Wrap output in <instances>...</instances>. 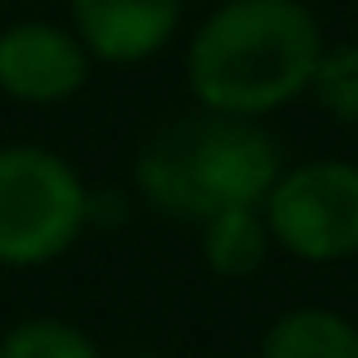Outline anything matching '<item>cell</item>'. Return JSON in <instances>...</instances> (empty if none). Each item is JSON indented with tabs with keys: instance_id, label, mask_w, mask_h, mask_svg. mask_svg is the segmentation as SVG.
I'll list each match as a JSON object with an SVG mask.
<instances>
[{
	"instance_id": "cell-2",
	"label": "cell",
	"mask_w": 358,
	"mask_h": 358,
	"mask_svg": "<svg viewBox=\"0 0 358 358\" xmlns=\"http://www.w3.org/2000/svg\"><path fill=\"white\" fill-rule=\"evenodd\" d=\"M280 172L285 157L260 118H226L206 108L157 128L133 162L138 196L192 226L226 206H260Z\"/></svg>"
},
{
	"instance_id": "cell-3",
	"label": "cell",
	"mask_w": 358,
	"mask_h": 358,
	"mask_svg": "<svg viewBox=\"0 0 358 358\" xmlns=\"http://www.w3.org/2000/svg\"><path fill=\"white\" fill-rule=\"evenodd\" d=\"M94 221V192L79 167L40 143L0 148V265L35 270L79 245Z\"/></svg>"
},
{
	"instance_id": "cell-10",
	"label": "cell",
	"mask_w": 358,
	"mask_h": 358,
	"mask_svg": "<svg viewBox=\"0 0 358 358\" xmlns=\"http://www.w3.org/2000/svg\"><path fill=\"white\" fill-rule=\"evenodd\" d=\"M309 99L338 128H358V40L324 45V55L314 64V79H309Z\"/></svg>"
},
{
	"instance_id": "cell-6",
	"label": "cell",
	"mask_w": 358,
	"mask_h": 358,
	"mask_svg": "<svg viewBox=\"0 0 358 358\" xmlns=\"http://www.w3.org/2000/svg\"><path fill=\"white\" fill-rule=\"evenodd\" d=\"M187 0H69V30L94 64H143L162 55Z\"/></svg>"
},
{
	"instance_id": "cell-8",
	"label": "cell",
	"mask_w": 358,
	"mask_h": 358,
	"mask_svg": "<svg viewBox=\"0 0 358 358\" xmlns=\"http://www.w3.org/2000/svg\"><path fill=\"white\" fill-rule=\"evenodd\" d=\"M196 231H201L196 250H201L206 270L221 275V280H250V275H260L265 260H270V250H275L260 206H226V211L206 216Z\"/></svg>"
},
{
	"instance_id": "cell-4",
	"label": "cell",
	"mask_w": 358,
	"mask_h": 358,
	"mask_svg": "<svg viewBox=\"0 0 358 358\" xmlns=\"http://www.w3.org/2000/svg\"><path fill=\"white\" fill-rule=\"evenodd\" d=\"M275 250L304 265H338L358 255V162L304 157L289 162L260 201Z\"/></svg>"
},
{
	"instance_id": "cell-7",
	"label": "cell",
	"mask_w": 358,
	"mask_h": 358,
	"mask_svg": "<svg viewBox=\"0 0 358 358\" xmlns=\"http://www.w3.org/2000/svg\"><path fill=\"white\" fill-rule=\"evenodd\" d=\"M260 358H358V324L329 304H294L260 334Z\"/></svg>"
},
{
	"instance_id": "cell-1",
	"label": "cell",
	"mask_w": 358,
	"mask_h": 358,
	"mask_svg": "<svg viewBox=\"0 0 358 358\" xmlns=\"http://www.w3.org/2000/svg\"><path fill=\"white\" fill-rule=\"evenodd\" d=\"M324 25L304 0H221L187 40V89L196 108L270 118L309 94Z\"/></svg>"
},
{
	"instance_id": "cell-9",
	"label": "cell",
	"mask_w": 358,
	"mask_h": 358,
	"mask_svg": "<svg viewBox=\"0 0 358 358\" xmlns=\"http://www.w3.org/2000/svg\"><path fill=\"white\" fill-rule=\"evenodd\" d=\"M0 358H103V348L59 314H30L0 334Z\"/></svg>"
},
{
	"instance_id": "cell-5",
	"label": "cell",
	"mask_w": 358,
	"mask_h": 358,
	"mask_svg": "<svg viewBox=\"0 0 358 358\" xmlns=\"http://www.w3.org/2000/svg\"><path fill=\"white\" fill-rule=\"evenodd\" d=\"M89 74H94V59L69 25L20 20L0 30V94L15 103H30V108L69 103L74 94L89 89Z\"/></svg>"
}]
</instances>
